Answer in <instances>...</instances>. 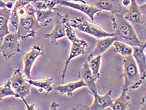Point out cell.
<instances>
[{"mask_svg": "<svg viewBox=\"0 0 146 110\" xmlns=\"http://www.w3.org/2000/svg\"><path fill=\"white\" fill-rule=\"evenodd\" d=\"M116 40L125 43L132 47L141 46L145 42L139 39L132 25L125 18L121 12L113 13L110 16Z\"/></svg>", "mask_w": 146, "mask_h": 110, "instance_id": "cell-1", "label": "cell"}, {"mask_svg": "<svg viewBox=\"0 0 146 110\" xmlns=\"http://www.w3.org/2000/svg\"><path fill=\"white\" fill-rule=\"evenodd\" d=\"M145 3L139 5L136 0H132L125 14V18L131 23L137 33L139 39L145 42Z\"/></svg>", "mask_w": 146, "mask_h": 110, "instance_id": "cell-2", "label": "cell"}, {"mask_svg": "<svg viewBox=\"0 0 146 110\" xmlns=\"http://www.w3.org/2000/svg\"><path fill=\"white\" fill-rule=\"evenodd\" d=\"M27 13L19 17L17 32L20 40H25L36 36L38 31L42 28L35 15V8L31 3L26 5Z\"/></svg>", "mask_w": 146, "mask_h": 110, "instance_id": "cell-3", "label": "cell"}, {"mask_svg": "<svg viewBox=\"0 0 146 110\" xmlns=\"http://www.w3.org/2000/svg\"><path fill=\"white\" fill-rule=\"evenodd\" d=\"M123 89L127 91L137 89L144 81L142 79L134 59L132 55L123 57Z\"/></svg>", "mask_w": 146, "mask_h": 110, "instance_id": "cell-4", "label": "cell"}, {"mask_svg": "<svg viewBox=\"0 0 146 110\" xmlns=\"http://www.w3.org/2000/svg\"><path fill=\"white\" fill-rule=\"evenodd\" d=\"M69 22L74 28L90 35L97 39L114 36L113 32H107L97 25L88 22L84 17L73 18L72 20H69Z\"/></svg>", "mask_w": 146, "mask_h": 110, "instance_id": "cell-5", "label": "cell"}, {"mask_svg": "<svg viewBox=\"0 0 146 110\" xmlns=\"http://www.w3.org/2000/svg\"><path fill=\"white\" fill-rule=\"evenodd\" d=\"M20 40L17 31L9 32L3 37L2 44L0 46V53L5 61H8L21 52Z\"/></svg>", "mask_w": 146, "mask_h": 110, "instance_id": "cell-6", "label": "cell"}, {"mask_svg": "<svg viewBox=\"0 0 146 110\" xmlns=\"http://www.w3.org/2000/svg\"><path fill=\"white\" fill-rule=\"evenodd\" d=\"M9 79L11 81L13 89L17 94V98L23 99L30 95L31 85L28 83L27 79L25 78L20 69L14 70Z\"/></svg>", "mask_w": 146, "mask_h": 110, "instance_id": "cell-7", "label": "cell"}, {"mask_svg": "<svg viewBox=\"0 0 146 110\" xmlns=\"http://www.w3.org/2000/svg\"><path fill=\"white\" fill-rule=\"evenodd\" d=\"M68 17L56 12L53 21L55 23L53 29L50 33L44 34L45 39L49 40L53 45H58L57 41L66 37L65 21Z\"/></svg>", "mask_w": 146, "mask_h": 110, "instance_id": "cell-8", "label": "cell"}, {"mask_svg": "<svg viewBox=\"0 0 146 110\" xmlns=\"http://www.w3.org/2000/svg\"><path fill=\"white\" fill-rule=\"evenodd\" d=\"M43 54V47L39 43L33 45L29 51L23 55V73L28 79H31V71L38 58Z\"/></svg>", "mask_w": 146, "mask_h": 110, "instance_id": "cell-9", "label": "cell"}, {"mask_svg": "<svg viewBox=\"0 0 146 110\" xmlns=\"http://www.w3.org/2000/svg\"><path fill=\"white\" fill-rule=\"evenodd\" d=\"M88 47V43L85 40L80 39L79 38H78V39L76 40L72 41L69 55L67 59L66 60V61L65 62L64 69H63L62 72V80L63 83L65 81L66 73V71L68 70V67L70 63L72 60L74 59L75 58L85 55Z\"/></svg>", "mask_w": 146, "mask_h": 110, "instance_id": "cell-10", "label": "cell"}, {"mask_svg": "<svg viewBox=\"0 0 146 110\" xmlns=\"http://www.w3.org/2000/svg\"><path fill=\"white\" fill-rule=\"evenodd\" d=\"M57 3H58V5L77 9V10L84 13L90 18L91 21H94L96 15L100 12L99 9L93 6L87 4V3L84 4V3H74L67 1V0H58Z\"/></svg>", "mask_w": 146, "mask_h": 110, "instance_id": "cell-11", "label": "cell"}, {"mask_svg": "<svg viewBox=\"0 0 146 110\" xmlns=\"http://www.w3.org/2000/svg\"><path fill=\"white\" fill-rule=\"evenodd\" d=\"M94 102L90 106L86 108L89 110H104L108 108H112L113 100L112 91H109L103 96L100 95L98 93L92 94Z\"/></svg>", "mask_w": 146, "mask_h": 110, "instance_id": "cell-12", "label": "cell"}, {"mask_svg": "<svg viewBox=\"0 0 146 110\" xmlns=\"http://www.w3.org/2000/svg\"><path fill=\"white\" fill-rule=\"evenodd\" d=\"M146 43L144 42L141 46L132 47V55L134 59L142 80L145 81L146 77V56L145 49Z\"/></svg>", "mask_w": 146, "mask_h": 110, "instance_id": "cell-13", "label": "cell"}, {"mask_svg": "<svg viewBox=\"0 0 146 110\" xmlns=\"http://www.w3.org/2000/svg\"><path fill=\"white\" fill-rule=\"evenodd\" d=\"M87 3L101 11H109L111 13L122 11V7L118 0H88Z\"/></svg>", "mask_w": 146, "mask_h": 110, "instance_id": "cell-14", "label": "cell"}, {"mask_svg": "<svg viewBox=\"0 0 146 110\" xmlns=\"http://www.w3.org/2000/svg\"><path fill=\"white\" fill-rule=\"evenodd\" d=\"M79 79L84 81V83L86 84V87L88 88L92 94L98 93V87L96 83V80L88 67L87 61L84 62L80 72H79Z\"/></svg>", "mask_w": 146, "mask_h": 110, "instance_id": "cell-15", "label": "cell"}, {"mask_svg": "<svg viewBox=\"0 0 146 110\" xmlns=\"http://www.w3.org/2000/svg\"><path fill=\"white\" fill-rule=\"evenodd\" d=\"M116 39L114 36L107 37L98 39L96 47H95L92 51L89 53L87 59L92 58L94 57L97 55H102L104 54L105 52H107L112 46L113 42Z\"/></svg>", "mask_w": 146, "mask_h": 110, "instance_id": "cell-16", "label": "cell"}, {"mask_svg": "<svg viewBox=\"0 0 146 110\" xmlns=\"http://www.w3.org/2000/svg\"><path fill=\"white\" fill-rule=\"evenodd\" d=\"M84 87H86V84L83 80L80 79L79 81L71 82L65 84L59 85L56 86L54 89L62 95L70 97L74 95L75 91Z\"/></svg>", "mask_w": 146, "mask_h": 110, "instance_id": "cell-17", "label": "cell"}, {"mask_svg": "<svg viewBox=\"0 0 146 110\" xmlns=\"http://www.w3.org/2000/svg\"><path fill=\"white\" fill-rule=\"evenodd\" d=\"M11 9L0 8V39H3L9 33L8 23L10 19Z\"/></svg>", "mask_w": 146, "mask_h": 110, "instance_id": "cell-18", "label": "cell"}, {"mask_svg": "<svg viewBox=\"0 0 146 110\" xmlns=\"http://www.w3.org/2000/svg\"><path fill=\"white\" fill-rule=\"evenodd\" d=\"M131 97L128 95L127 91L122 89V92L119 97L113 100L111 109L113 110H127L131 106Z\"/></svg>", "mask_w": 146, "mask_h": 110, "instance_id": "cell-19", "label": "cell"}, {"mask_svg": "<svg viewBox=\"0 0 146 110\" xmlns=\"http://www.w3.org/2000/svg\"><path fill=\"white\" fill-rule=\"evenodd\" d=\"M56 11L55 10H37L35 9V15L39 24L42 27L48 26L53 21Z\"/></svg>", "mask_w": 146, "mask_h": 110, "instance_id": "cell-20", "label": "cell"}, {"mask_svg": "<svg viewBox=\"0 0 146 110\" xmlns=\"http://www.w3.org/2000/svg\"><path fill=\"white\" fill-rule=\"evenodd\" d=\"M27 81L31 86L39 89L40 92H43L45 91L46 93H50L53 90V79L48 77L45 79L40 80H33L32 79H30Z\"/></svg>", "mask_w": 146, "mask_h": 110, "instance_id": "cell-21", "label": "cell"}, {"mask_svg": "<svg viewBox=\"0 0 146 110\" xmlns=\"http://www.w3.org/2000/svg\"><path fill=\"white\" fill-rule=\"evenodd\" d=\"M102 55H97L87 60L88 67L92 72L94 78L96 79V81L100 77V69L102 64Z\"/></svg>", "mask_w": 146, "mask_h": 110, "instance_id": "cell-22", "label": "cell"}, {"mask_svg": "<svg viewBox=\"0 0 146 110\" xmlns=\"http://www.w3.org/2000/svg\"><path fill=\"white\" fill-rule=\"evenodd\" d=\"M112 45L113 46V51L115 53L123 57L132 55V47L128 44L115 40Z\"/></svg>", "mask_w": 146, "mask_h": 110, "instance_id": "cell-23", "label": "cell"}, {"mask_svg": "<svg viewBox=\"0 0 146 110\" xmlns=\"http://www.w3.org/2000/svg\"><path fill=\"white\" fill-rule=\"evenodd\" d=\"M9 96L16 97L17 94L11 87L10 79H8L3 86H0V101Z\"/></svg>", "mask_w": 146, "mask_h": 110, "instance_id": "cell-24", "label": "cell"}, {"mask_svg": "<svg viewBox=\"0 0 146 110\" xmlns=\"http://www.w3.org/2000/svg\"><path fill=\"white\" fill-rule=\"evenodd\" d=\"M21 100L23 101L24 104L25 105V106H26L27 109H28V110H34V109H35L34 104H31V105H30V104L27 101L26 99H25V98L21 99Z\"/></svg>", "mask_w": 146, "mask_h": 110, "instance_id": "cell-25", "label": "cell"}, {"mask_svg": "<svg viewBox=\"0 0 146 110\" xmlns=\"http://www.w3.org/2000/svg\"><path fill=\"white\" fill-rule=\"evenodd\" d=\"M58 106L59 105L58 103H57L56 102H53L50 105V109H58Z\"/></svg>", "mask_w": 146, "mask_h": 110, "instance_id": "cell-26", "label": "cell"}, {"mask_svg": "<svg viewBox=\"0 0 146 110\" xmlns=\"http://www.w3.org/2000/svg\"><path fill=\"white\" fill-rule=\"evenodd\" d=\"M131 3V0H123L122 1V5L124 7L128 8Z\"/></svg>", "mask_w": 146, "mask_h": 110, "instance_id": "cell-27", "label": "cell"}, {"mask_svg": "<svg viewBox=\"0 0 146 110\" xmlns=\"http://www.w3.org/2000/svg\"><path fill=\"white\" fill-rule=\"evenodd\" d=\"M67 1H72L74 2H76V3H87V1H85V0H67Z\"/></svg>", "mask_w": 146, "mask_h": 110, "instance_id": "cell-28", "label": "cell"}, {"mask_svg": "<svg viewBox=\"0 0 146 110\" xmlns=\"http://www.w3.org/2000/svg\"><path fill=\"white\" fill-rule=\"evenodd\" d=\"M4 1H11V0H4ZM13 1V0H12Z\"/></svg>", "mask_w": 146, "mask_h": 110, "instance_id": "cell-29", "label": "cell"}, {"mask_svg": "<svg viewBox=\"0 0 146 110\" xmlns=\"http://www.w3.org/2000/svg\"><path fill=\"white\" fill-rule=\"evenodd\" d=\"M13 1H15V0H13Z\"/></svg>", "mask_w": 146, "mask_h": 110, "instance_id": "cell-30", "label": "cell"}, {"mask_svg": "<svg viewBox=\"0 0 146 110\" xmlns=\"http://www.w3.org/2000/svg\"><path fill=\"white\" fill-rule=\"evenodd\" d=\"M131 1H132V0H131Z\"/></svg>", "mask_w": 146, "mask_h": 110, "instance_id": "cell-31", "label": "cell"}]
</instances>
